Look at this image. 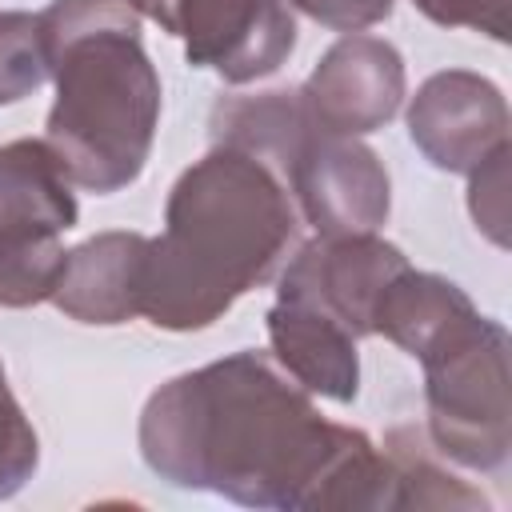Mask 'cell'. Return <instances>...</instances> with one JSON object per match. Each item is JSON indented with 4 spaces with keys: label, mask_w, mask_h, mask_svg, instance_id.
Here are the masks:
<instances>
[{
    "label": "cell",
    "mask_w": 512,
    "mask_h": 512,
    "mask_svg": "<svg viewBox=\"0 0 512 512\" xmlns=\"http://www.w3.org/2000/svg\"><path fill=\"white\" fill-rule=\"evenodd\" d=\"M184 8L188 56L200 64L212 60L228 76L268 72L284 56V48L252 36L248 28L292 40V20H284L272 0H184Z\"/></svg>",
    "instance_id": "cell-2"
},
{
    "label": "cell",
    "mask_w": 512,
    "mask_h": 512,
    "mask_svg": "<svg viewBox=\"0 0 512 512\" xmlns=\"http://www.w3.org/2000/svg\"><path fill=\"white\" fill-rule=\"evenodd\" d=\"M312 16L332 20V24H360L380 12H388V0H300Z\"/></svg>",
    "instance_id": "cell-3"
},
{
    "label": "cell",
    "mask_w": 512,
    "mask_h": 512,
    "mask_svg": "<svg viewBox=\"0 0 512 512\" xmlns=\"http://www.w3.org/2000/svg\"><path fill=\"white\" fill-rule=\"evenodd\" d=\"M152 112L156 80L136 52L132 24L72 44L68 64L60 68L52 140H60V156L84 184L116 188L140 168Z\"/></svg>",
    "instance_id": "cell-1"
}]
</instances>
